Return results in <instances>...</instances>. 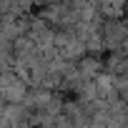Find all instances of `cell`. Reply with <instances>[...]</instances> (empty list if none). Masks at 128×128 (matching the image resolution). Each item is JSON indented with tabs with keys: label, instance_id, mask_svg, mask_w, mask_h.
I'll use <instances>...</instances> for the list:
<instances>
[{
	"label": "cell",
	"instance_id": "6da1fadb",
	"mask_svg": "<svg viewBox=\"0 0 128 128\" xmlns=\"http://www.w3.org/2000/svg\"><path fill=\"white\" fill-rule=\"evenodd\" d=\"M28 90H30V86L25 83V78L20 73L10 70V73L0 76V100H3V106H23Z\"/></svg>",
	"mask_w": 128,
	"mask_h": 128
},
{
	"label": "cell",
	"instance_id": "7a4b0ae2",
	"mask_svg": "<svg viewBox=\"0 0 128 128\" xmlns=\"http://www.w3.org/2000/svg\"><path fill=\"white\" fill-rule=\"evenodd\" d=\"M103 45L110 53H128V23L123 20L103 23Z\"/></svg>",
	"mask_w": 128,
	"mask_h": 128
},
{
	"label": "cell",
	"instance_id": "3957f363",
	"mask_svg": "<svg viewBox=\"0 0 128 128\" xmlns=\"http://www.w3.org/2000/svg\"><path fill=\"white\" fill-rule=\"evenodd\" d=\"M0 106H3V100H0Z\"/></svg>",
	"mask_w": 128,
	"mask_h": 128
}]
</instances>
